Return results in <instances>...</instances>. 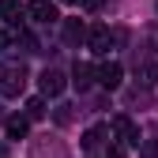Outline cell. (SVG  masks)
Instances as JSON below:
<instances>
[{"label":"cell","mask_w":158,"mask_h":158,"mask_svg":"<svg viewBox=\"0 0 158 158\" xmlns=\"http://www.w3.org/2000/svg\"><path fill=\"white\" fill-rule=\"evenodd\" d=\"M27 87V68L19 60H8L0 64V98H19Z\"/></svg>","instance_id":"6da1fadb"},{"label":"cell","mask_w":158,"mask_h":158,"mask_svg":"<svg viewBox=\"0 0 158 158\" xmlns=\"http://www.w3.org/2000/svg\"><path fill=\"white\" fill-rule=\"evenodd\" d=\"M27 15L34 19V23L49 27V23H56V4H53V0H30V4H27Z\"/></svg>","instance_id":"7a4b0ae2"},{"label":"cell","mask_w":158,"mask_h":158,"mask_svg":"<svg viewBox=\"0 0 158 158\" xmlns=\"http://www.w3.org/2000/svg\"><path fill=\"white\" fill-rule=\"evenodd\" d=\"M38 87H42V94H45V98H56V94L64 90V75L56 72V68H45L42 75H38Z\"/></svg>","instance_id":"3957f363"},{"label":"cell","mask_w":158,"mask_h":158,"mask_svg":"<svg viewBox=\"0 0 158 158\" xmlns=\"http://www.w3.org/2000/svg\"><path fill=\"white\" fill-rule=\"evenodd\" d=\"M87 42H90L94 53H109L113 42H117V30H109V27H94V30L87 34Z\"/></svg>","instance_id":"277c9868"},{"label":"cell","mask_w":158,"mask_h":158,"mask_svg":"<svg viewBox=\"0 0 158 158\" xmlns=\"http://www.w3.org/2000/svg\"><path fill=\"white\" fill-rule=\"evenodd\" d=\"M113 132L121 135V143H128V147H139L143 139H139V128L132 124V117H117L113 121Z\"/></svg>","instance_id":"5b68a950"},{"label":"cell","mask_w":158,"mask_h":158,"mask_svg":"<svg viewBox=\"0 0 158 158\" xmlns=\"http://www.w3.org/2000/svg\"><path fill=\"white\" fill-rule=\"evenodd\" d=\"M121 79H124V68L117 64V60H109V64L98 68V83H102L106 90H117V87H121Z\"/></svg>","instance_id":"8992f818"},{"label":"cell","mask_w":158,"mask_h":158,"mask_svg":"<svg viewBox=\"0 0 158 158\" xmlns=\"http://www.w3.org/2000/svg\"><path fill=\"white\" fill-rule=\"evenodd\" d=\"M87 34H90V30L83 27V19H64V45H72V49H75V45H83V42H87Z\"/></svg>","instance_id":"52a82bcc"},{"label":"cell","mask_w":158,"mask_h":158,"mask_svg":"<svg viewBox=\"0 0 158 158\" xmlns=\"http://www.w3.org/2000/svg\"><path fill=\"white\" fill-rule=\"evenodd\" d=\"M72 83H75L79 90H87L90 83H98V68H90V64H83V60H75V68H72Z\"/></svg>","instance_id":"ba28073f"},{"label":"cell","mask_w":158,"mask_h":158,"mask_svg":"<svg viewBox=\"0 0 158 158\" xmlns=\"http://www.w3.org/2000/svg\"><path fill=\"white\" fill-rule=\"evenodd\" d=\"M106 135H109V128H106V124L87 128V132H83V151H98V147H106Z\"/></svg>","instance_id":"9c48e42d"},{"label":"cell","mask_w":158,"mask_h":158,"mask_svg":"<svg viewBox=\"0 0 158 158\" xmlns=\"http://www.w3.org/2000/svg\"><path fill=\"white\" fill-rule=\"evenodd\" d=\"M4 132H8V139H23V135L30 132V117H8V121H4Z\"/></svg>","instance_id":"30bf717a"},{"label":"cell","mask_w":158,"mask_h":158,"mask_svg":"<svg viewBox=\"0 0 158 158\" xmlns=\"http://www.w3.org/2000/svg\"><path fill=\"white\" fill-rule=\"evenodd\" d=\"M154 79H158V64L154 60H143L139 64V83H154Z\"/></svg>","instance_id":"8fae6325"},{"label":"cell","mask_w":158,"mask_h":158,"mask_svg":"<svg viewBox=\"0 0 158 158\" xmlns=\"http://www.w3.org/2000/svg\"><path fill=\"white\" fill-rule=\"evenodd\" d=\"M27 117H30V121H42V117H45V102H42V98H30V102H27Z\"/></svg>","instance_id":"7c38bea8"},{"label":"cell","mask_w":158,"mask_h":158,"mask_svg":"<svg viewBox=\"0 0 158 158\" xmlns=\"http://www.w3.org/2000/svg\"><path fill=\"white\" fill-rule=\"evenodd\" d=\"M139 151H143V158H158V139H143Z\"/></svg>","instance_id":"4fadbf2b"},{"label":"cell","mask_w":158,"mask_h":158,"mask_svg":"<svg viewBox=\"0 0 158 158\" xmlns=\"http://www.w3.org/2000/svg\"><path fill=\"white\" fill-rule=\"evenodd\" d=\"M124 147L128 143H106V158H124Z\"/></svg>","instance_id":"5bb4252c"},{"label":"cell","mask_w":158,"mask_h":158,"mask_svg":"<svg viewBox=\"0 0 158 158\" xmlns=\"http://www.w3.org/2000/svg\"><path fill=\"white\" fill-rule=\"evenodd\" d=\"M56 121L68 124V121H72V106H56Z\"/></svg>","instance_id":"9a60e30c"},{"label":"cell","mask_w":158,"mask_h":158,"mask_svg":"<svg viewBox=\"0 0 158 158\" xmlns=\"http://www.w3.org/2000/svg\"><path fill=\"white\" fill-rule=\"evenodd\" d=\"M102 4H106V0H83V8H87V11H98Z\"/></svg>","instance_id":"2e32d148"},{"label":"cell","mask_w":158,"mask_h":158,"mask_svg":"<svg viewBox=\"0 0 158 158\" xmlns=\"http://www.w3.org/2000/svg\"><path fill=\"white\" fill-rule=\"evenodd\" d=\"M8 49V34H0V53H4Z\"/></svg>","instance_id":"e0dca14e"},{"label":"cell","mask_w":158,"mask_h":158,"mask_svg":"<svg viewBox=\"0 0 158 158\" xmlns=\"http://www.w3.org/2000/svg\"><path fill=\"white\" fill-rule=\"evenodd\" d=\"M0 158H8V147H4V143H0Z\"/></svg>","instance_id":"ac0fdd59"},{"label":"cell","mask_w":158,"mask_h":158,"mask_svg":"<svg viewBox=\"0 0 158 158\" xmlns=\"http://www.w3.org/2000/svg\"><path fill=\"white\" fill-rule=\"evenodd\" d=\"M4 121H8V117H4V109H0V124H4Z\"/></svg>","instance_id":"d6986e66"},{"label":"cell","mask_w":158,"mask_h":158,"mask_svg":"<svg viewBox=\"0 0 158 158\" xmlns=\"http://www.w3.org/2000/svg\"><path fill=\"white\" fill-rule=\"evenodd\" d=\"M64 4H79V0H64Z\"/></svg>","instance_id":"ffe728a7"}]
</instances>
